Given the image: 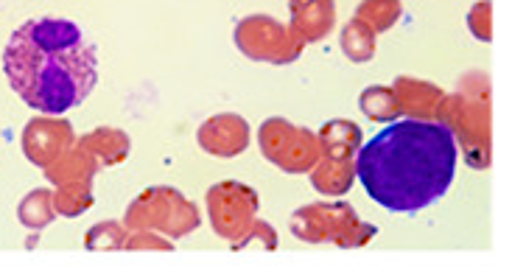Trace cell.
I'll use <instances>...</instances> for the list:
<instances>
[{
	"instance_id": "obj_1",
	"label": "cell",
	"mask_w": 512,
	"mask_h": 266,
	"mask_svg": "<svg viewBox=\"0 0 512 266\" xmlns=\"http://www.w3.org/2000/svg\"><path fill=\"white\" fill-rule=\"evenodd\" d=\"M457 160V138L448 126L403 118L387 124L361 146L356 174L381 208L417 213L448 194Z\"/></svg>"
},
{
	"instance_id": "obj_2",
	"label": "cell",
	"mask_w": 512,
	"mask_h": 266,
	"mask_svg": "<svg viewBox=\"0 0 512 266\" xmlns=\"http://www.w3.org/2000/svg\"><path fill=\"white\" fill-rule=\"evenodd\" d=\"M12 90L42 115H62L84 104L98 82L96 48L82 28L62 17L28 20L3 51Z\"/></svg>"
}]
</instances>
